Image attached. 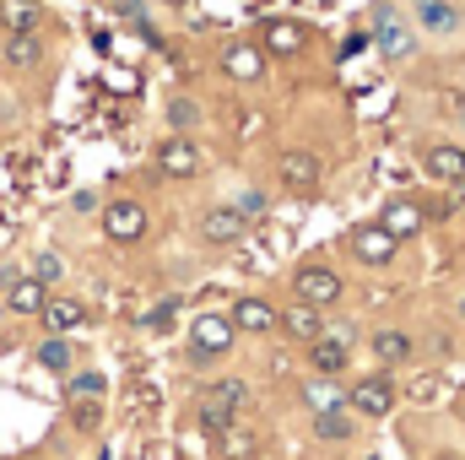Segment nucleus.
Segmentation results:
<instances>
[{
  "label": "nucleus",
  "instance_id": "f257e3e1",
  "mask_svg": "<svg viewBox=\"0 0 465 460\" xmlns=\"http://www.w3.org/2000/svg\"><path fill=\"white\" fill-rule=\"evenodd\" d=\"M238 331L228 315H195L190 320V363H217L223 352H232Z\"/></svg>",
  "mask_w": 465,
  "mask_h": 460
},
{
  "label": "nucleus",
  "instance_id": "f03ea898",
  "mask_svg": "<svg viewBox=\"0 0 465 460\" xmlns=\"http://www.w3.org/2000/svg\"><path fill=\"white\" fill-rule=\"evenodd\" d=\"M292 293H298V304H309V309H331V304H341V276L331 271V265H320V260H309V265H298L292 271Z\"/></svg>",
  "mask_w": 465,
  "mask_h": 460
},
{
  "label": "nucleus",
  "instance_id": "7ed1b4c3",
  "mask_svg": "<svg viewBox=\"0 0 465 460\" xmlns=\"http://www.w3.org/2000/svg\"><path fill=\"white\" fill-rule=\"evenodd\" d=\"M243 401H249V390H243L238 379L206 385V395H201V423H206L212 434H228L232 423H238V412H243Z\"/></svg>",
  "mask_w": 465,
  "mask_h": 460
},
{
  "label": "nucleus",
  "instance_id": "20e7f679",
  "mask_svg": "<svg viewBox=\"0 0 465 460\" xmlns=\"http://www.w3.org/2000/svg\"><path fill=\"white\" fill-rule=\"evenodd\" d=\"M276 174H282V185H287V190L309 195V190H320L325 163H320V152H309V146H287V152L276 157Z\"/></svg>",
  "mask_w": 465,
  "mask_h": 460
},
{
  "label": "nucleus",
  "instance_id": "39448f33",
  "mask_svg": "<svg viewBox=\"0 0 465 460\" xmlns=\"http://www.w3.org/2000/svg\"><path fill=\"white\" fill-rule=\"evenodd\" d=\"M303 49H309V27H303V22H292V16H271V22L260 27V55L292 60V55H303Z\"/></svg>",
  "mask_w": 465,
  "mask_h": 460
},
{
  "label": "nucleus",
  "instance_id": "423d86ee",
  "mask_svg": "<svg viewBox=\"0 0 465 460\" xmlns=\"http://www.w3.org/2000/svg\"><path fill=\"white\" fill-rule=\"evenodd\" d=\"M146 228H152V217H146L141 201H109V206H104V233H109L114 244H141Z\"/></svg>",
  "mask_w": 465,
  "mask_h": 460
},
{
  "label": "nucleus",
  "instance_id": "0eeeda50",
  "mask_svg": "<svg viewBox=\"0 0 465 460\" xmlns=\"http://www.w3.org/2000/svg\"><path fill=\"white\" fill-rule=\"evenodd\" d=\"M347 406L362 412V417H390V412H395V385H390L384 374H368V379H357L347 390Z\"/></svg>",
  "mask_w": 465,
  "mask_h": 460
},
{
  "label": "nucleus",
  "instance_id": "6e6552de",
  "mask_svg": "<svg viewBox=\"0 0 465 460\" xmlns=\"http://www.w3.org/2000/svg\"><path fill=\"white\" fill-rule=\"evenodd\" d=\"M157 168H163L168 179H195V174H201V146H195L190 135H168V141L157 146Z\"/></svg>",
  "mask_w": 465,
  "mask_h": 460
},
{
  "label": "nucleus",
  "instance_id": "1a4fd4ad",
  "mask_svg": "<svg viewBox=\"0 0 465 460\" xmlns=\"http://www.w3.org/2000/svg\"><path fill=\"white\" fill-rule=\"evenodd\" d=\"M347 244H351V255H357L362 265H390V260H395V249H401V238H390L379 223H362V228H351Z\"/></svg>",
  "mask_w": 465,
  "mask_h": 460
},
{
  "label": "nucleus",
  "instance_id": "9d476101",
  "mask_svg": "<svg viewBox=\"0 0 465 460\" xmlns=\"http://www.w3.org/2000/svg\"><path fill=\"white\" fill-rule=\"evenodd\" d=\"M422 168H428V179H439V185H465V146L433 141V146L422 152Z\"/></svg>",
  "mask_w": 465,
  "mask_h": 460
},
{
  "label": "nucleus",
  "instance_id": "9b49d317",
  "mask_svg": "<svg viewBox=\"0 0 465 460\" xmlns=\"http://www.w3.org/2000/svg\"><path fill=\"white\" fill-rule=\"evenodd\" d=\"M232 331L238 336H265V331H276V304H265V298H238L228 309Z\"/></svg>",
  "mask_w": 465,
  "mask_h": 460
},
{
  "label": "nucleus",
  "instance_id": "f8f14e48",
  "mask_svg": "<svg viewBox=\"0 0 465 460\" xmlns=\"http://www.w3.org/2000/svg\"><path fill=\"white\" fill-rule=\"evenodd\" d=\"M373 38H379L384 60H406V55H411V44H417V38H411V27H406V22H401L390 5L379 11V22H373Z\"/></svg>",
  "mask_w": 465,
  "mask_h": 460
},
{
  "label": "nucleus",
  "instance_id": "ddd939ff",
  "mask_svg": "<svg viewBox=\"0 0 465 460\" xmlns=\"http://www.w3.org/2000/svg\"><path fill=\"white\" fill-rule=\"evenodd\" d=\"M243 228H249V217H243L238 206H212V212L201 217V238H206V244H238Z\"/></svg>",
  "mask_w": 465,
  "mask_h": 460
},
{
  "label": "nucleus",
  "instance_id": "4468645a",
  "mask_svg": "<svg viewBox=\"0 0 465 460\" xmlns=\"http://www.w3.org/2000/svg\"><path fill=\"white\" fill-rule=\"evenodd\" d=\"M347 363H351V346L336 342L331 331H325L320 342H309V368H314L320 379H336V374H347Z\"/></svg>",
  "mask_w": 465,
  "mask_h": 460
},
{
  "label": "nucleus",
  "instance_id": "2eb2a0df",
  "mask_svg": "<svg viewBox=\"0 0 465 460\" xmlns=\"http://www.w3.org/2000/svg\"><path fill=\"white\" fill-rule=\"evenodd\" d=\"M276 325H282V331H287V336H292V342H320V336H325V309H309V304H292V309H287V315H276Z\"/></svg>",
  "mask_w": 465,
  "mask_h": 460
},
{
  "label": "nucleus",
  "instance_id": "dca6fc26",
  "mask_svg": "<svg viewBox=\"0 0 465 460\" xmlns=\"http://www.w3.org/2000/svg\"><path fill=\"white\" fill-rule=\"evenodd\" d=\"M223 71H228L232 82H260L265 76V55L254 44H228L223 49Z\"/></svg>",
  "mask_w": 465,
  "mask_h": 460
},
{
  "label": "nucleus",
  "instance_id": "f3484780",
  "mask_svg": "<svg viewBox=\"0 0 465 460\" xmlns=\"http://www.w3.org/2000/svg\"><path fill=\"white\" fill-rule=\"evenodd\" d=\"M379 228L390 233V238H411V233H422V206L417 201H390L384 212H379Z\"/></svg>",
  "mask_w": 465,
  "mask_h": 460
},
{
  "label": "nucleus",
  "instance_id": "a211bd4d",
  "mask_svg": "<svg viewBox=\"0 0 465 460\" xmlns=\"http://www.w3.org/2000/svg\"><path fill=\"white\" fill-rule=\"evenodd\" d=\"M5 309H11V315H38V309H44V282L16 271V276L5 282Z\"/></svg>",
  "mask_w": 465,
  "mask_h": 460
},
{
  "label": "nucleus",
  "instance_id": "6ab92c4d",
  "mask_svg": "<svg viewBox=\"0 0 465 460\" xmlns=\"http://www.w3.org/2000/svg\"><path fill=\"white\" fill-rule=\"evenodd\" d=\"M38 315H44V325H49L54 336H71V331L87 320V309H82L76 298H44V309H38Z\"/></svg>",
  "mask_w": 465,
  "mask_h": 460
},
{
  "label": "nucleus",
  "instance_id": "aec40b11",
  "mask_svg": "<svg viewBox=\"0 0 465 460\" xmlns=\"http://www.w3.org/2000/svg\"><path fill=\"white\" fill-rule=\"evenodd\" d=\"M368 352H373V357H379L384 368H401V363H406V357L417 352V342H411L406 331H379V336L368 342Z\"/></svg>",
  "mask_w": 465,
  "mask_h": 460
},
{
  "label": "nucleus",
  "instance_id": "412c9836",
  "mask_svg": "<svg viewBox=\"0 0 465 460\" xmlns=\"http://www.w3.org/2000/svg\"><path fill=\"white\" fill-rule=\"evenodd\" d=\"M303 401H309V412H314V417H325V412H341V406H347V390H336L331 379H320V374H314V379L303 385Z\"/></svg>",
  "mask_w": 465,
  "mask_h": 460
},
{
  "label": "nucleus",
  "instance_id": "4be33fe9",
  "mask_svg": "<svg viewBox=\"0 0 465 460\" xmlns=\"http://www.w3.org/2000/svg\"><path fill=\"white\" fill-rule=\"evenodd\" d=\"M38 60H44V44H38L33 33H11V38H5V65H11V71H33Z\"/></svg>",
  "mask_w": 465,
  "mask_h": 460
},
{
  "label": "nucleus",
  "instance_id": "5701e85b",
  "mask_svg": "<svg viewBox=\"0 0 465 460\" xmlns=\"http://www.w3.org/2000/svg\"><path fill=\"white\" fill-rule=\"evenodd\" d=\"M417 22H422L428 33H450V27L460 22V11H455L450 0H422V5H417Z\"/></svg>",
  "mask_w": 465,
  "mask_h": 460
},
{
  "label": "nucleus",
  "instance_id": "b1692460",
  "mask_svg": "<svg viewBox=\"0 0 465 460\" xmlns=\"http://www.w3.org/2000/svg\"><path fill=\"white\" fill-rule=\"evenodd\" d=\"M0 22H5L11 33H33V27H38V5H33V0H0Z\"/></svg>",
  "mask_w": 465,
  "mask_h": 460
},
{
  "label": "nucleus",
  "instance_id": "393cba45",
  "mask_svg": "<svg viewBox=\"0 0 465 460\" xmlns=\"http://www.w3.org/2000/svg\"><path fill=\"white\" fill-rule=\"evenodd\" d=\"M38 363H44L49 374H71V363H76V357H71V342H65V336H49V342L38 346Z\"/></svg>",
  "mask_w": 465,
  "mask_h": 460
},
{
  "label": "nucleus",
  "instance_id": "a878e982",
  "mask_svg": "<svg viewBox=\"0 0 465 460\" xmlns=\"http://www.w3.org/2000/svg\"><path fill=\"white\" fill-rule=\"evenodd\" d=\"M314 434H320V439H347L351 417L347 412H325V417H314Z\"/></svg>",
  "mask_w": 465,
  "mask_h": 460
},
{
  "label": "nucleus",
  "instance_id": "bb28decb",
  "mask_svg": "<svg viewBox=\"0 0 465 460\" xmlns=\"http://www.w3.org/2000/svg\"><path fill=\"white\" fill-rule=\"evenodd\" d=\"M27 276H38V282H44V287H49V282H60V276H65V260H60V255H49V249H44V255H38V260H33V271H27Z\"/></svg>",
  "mask_w": 465,
  "mask_h": 460
},
{
  "label": "nucleus",
  "instance_id": "cd10ccee",
  "mask_svg": "<svg viewBox=\"0 0 465 460\" xmlns=\"http://www.w3.org/2000/svg\"><path fill=\"white\" fill-rule=\"evenodd\" d=\"M439 395V374H417V379H406V401H417V406H428Z\"/></svg>",
  "mask_w": 465,
  "mask_h": 460
},
{
  "label": "nucleus",
  "instance_id": "c85d7f7f",
  "mask_svg": "<svg viewBox=\"0 0 465 460\" xmlns=\"http://www.w3.org/2000/svg\"><path fill=\"white\" fill-rule=\"evenodd\" d=\"M223 455H228V460H249V455H254V439L228 428V434H223Z\"/></svg>",
  "mask_w": 465,
  "mask_h": 460
},
{
  "label": "nucleus",
  "instance_id": "c756f323",
  "mask_svg": "<svg viewBox=\"0 0 465 460\" xmlns=\"http://www.w3.org/2000/svg\"><path fill=\"white\" fill-rule=\"evenodd\" d=\"M168 119H173V130L184 135V130L201 119V109H195V104H184V98H173V104H168Z\"/></svg>",
  "mask_w": 465,
  "mask_h": 460
},
{
  "label": "nucleus",
  "instance_id": "7c9ffc66",
  "mask_svg": "<svg viewBox=\"0 0 465 460\" xmlns=\"http://www.w3.org/2000/svg\"><path fill=\"white\" fill-rule=\"evenodd\" d=\"M104 423V406H76V428H98Z\"/></svg>",
  "mask_w": 465,
  "mask_h": 460
},
{
  "label": "nucleus",
  "instance_id": "2f4dec72",
  "mask_svg": "<svg viewBox=\"0 0 465 460\" xmlns=\"http://www.w3.org/2000/svg\"><path fill=\"white\" fill-rule=\"evenodd\" d=\"M98 390H104V374H82L76 379V395H98Z\"/></svg>",
  "mask_w": 465,
  "mask_h": 460
},
{
  "label": "nucleus",
  "instance_id": "473e14b6",
  "mask_svg": "<svg viewBox=\"0 0 465 460\" xmlns=\"http://www.w3.org/2000/svg\"><path fill=\"white\" fill-rule=\"evenodd\" d=\"M460 320H465V298H460Z\"/></svg>",
  "mask_w": 465,
  "mask_h": 460
},
{
  "label": "nucleus",
  "instance_id": "72a5a7b5",
  "mask_svg": "<svg viewBox=\"0 0 465 460\" xmlns=\"http://www.w3.org/2000/svg\"><path fill=\"white\" fill-rule=\"evenodd\" d=\"M114 5H124V0H114Z\"/></svg>",
  "mask_w": 465,
  "mask_h": 460
},
{
  "label": "nucleus",
  "instance_id": "f704fd0d",
  "mask_svg": "<svg viewBox=\"0 0 465 460\" xmlns=\"http://www.w3.org/2000/svg\"><path fill=\"white\" fill-rule=\"evenodd\" d=\"M27 460H38V455H27Z\"/></svg>",
  "mask_w": 465,
  "mask_h": 460
},
{
  "label": "nucleus",
  "instance_id": "c9c22d12",
  "mask_svg": "<svg viewBox=\"0 0 465 460\" xmlns=\"http://www.w3.org/2000/svg\"><path fill=\"white\" fill-rule=\"evenodd\" d=\"M444 460H450V455H444Z\"/></svg>",
  "mask_w": 465,
  "mask_h": 460
}]
</instances>
